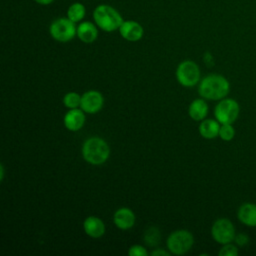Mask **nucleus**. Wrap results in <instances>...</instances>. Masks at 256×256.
I'll return each mask as SVG.
<instances>
[{
    "instance_id": "obj_4",
    "label": "nucleus",
    "mask_w": 256,
    "mask_h": 256,
    "mask_svg": "<svg viewBox=\"0 0 256 256\" xmlns=\"http://www.w3.org/2000/svg\"><path fill=\"white\" fill-rule=\"evenodd\" d=\"M240 106L233 98L219 100L214 109V116L220 124H233L239 116Z\"/></svg>"
},
{
    "instance_id": "obj_3",
    "label": "nucleus",
    "mask_w": 256,
    "mask_h": 256,
    "mask_svg": "<svg viewBox=\"0 0 256 256\" xmlns=\"http://www.w3.org/2000/svg\"><path fill=\"white\" fill-rule=\"evenodd\" d=\"M82 155L88 163L92 165H100L106 162L109 158L110 148L104 139L91 137L83 143Z\"/></svg>"
},
{
    "instance_id": "obj_27",
    "label": "nucleus",
    "mask_w": 256,
    "mask_h": 256,
    "mask_svg": "<svg viewBox=\"0 0 256 256\" xmlns=\"http://www.w3.org/2000/svg\"><path fill=\"white\" fill-rule=\"evenodd\" d=\"M0 179L1 180H3V177H4V167H3V165H1L0 166Z\"/></svg>"
},
{
    "instance_id": "obj_10",
    "label": "nucleus",
    "mask_w": 256,
    "mask_h": 256,
    "mask_svg": "<svg viewBox=\"0 0 256 256\" xmlns=\"http://www.w3.org/2000/svg\"><path fill=\"white\" fill-rule=\"evenodd\" d=\"M119 33L127 41L136 42L139 41L144 35V29L142 25L134 20L123 21L119 28Z\"/></svg>"
},
{
    "instance_id": "obj_2",
    "label": "nucleus",
    "mask_w": 256,
    "mask_h": 256,
    "mask_svg": "<svg viewBox=\"0 0 256 256\" xmlns=\"http://www.w3.org/2000/svg\"><path fill=\"white\" fill-rule=\"evenodd\" d=\"M92 16L97 27L105 32L119 30L124 21L120 12L108 4H99L96 6Z\"/></svg>"
},
{
    "instance_id": "obj_22",
    "label": "nucleus",
    "mask_w": 256,
    "mask_h": 256,
    "mask_svg": "<svg viewBox=\"0 0 256 256\" xmlns=\"http://www.w3.org/2000/svg\"><path fill=\"white\" fill-rule=\"evenodd\" d=\"M238 253V246L235 243L233 244L232 242L222 245L221 249L218 252L219 256H237Z\"/></svg>"
},
{
    "instance_id": "obj_15",
    "label": "nucleus",
    "mask_w": 256,
    "mask_h": 256,
    "mask_svg": "<svg viewBox=\"0 0 256 256\" xmlns=\"http://www.w3.org/2000/svg\"><path fill=\"white\" fill-rule=\"evenodd\" d=\"M83 228L85 233L92 238H100L105 233L103 221L96 216H89L84 220Z\"/></svg>"
},
{
    "instance_id": "obj_23",
    "label": "nucleus",
    "mask_w": 256,
    "mask_h": 256,
    "mask_svg": "<svg viewBox=\"0 0 256 256\" xmlns=\"http://www.w3.org/2000/svg\"><path fill=\"white\" fill-rule=\"evenodd\" d=\"M128 254L130 256H147V250L141 245H133L128 250Z\"/></svg>"
},
{
    "instance_id": "obj_11",
    "label": "nucleus",
    "mask_w": 256,
    "mask_h": 256,
    "mask_svg": "<svg viewBox=\"0 0 256 256\" xmlns=\"http://www.w3.org/2000/svg\"><path fill=\"white\" fill-rule=\"evenodd\" d=\"M237 218L247 227H256V204L246 202L240 205L237 210Z\"/></svg>"
},
{
    "instance_id": "obj_25",
    "label": "nucleus",
    "mask_w": 256,
    "mask_h": 256,
    "mask_svg": "<svg viewBox=\"0 0 256 256\" xmlns=\"http://www.w3.org/2000/svg\"><path fill=\"white\" fill-rule=\"evenodd\" d=\"M151 255H153V256H169L170 253L168 251H165L162 249H156L151 252Z\"/></svg>"
},
{
    "instance_id": "obj_24",
    "label": "nucleus",
    "mask_w": 256,
    "mask_h": 256,
    "mask_svg": "<svg viewBox=\"0 0 256 256\" xmlns=\"http://www.w3.org/2000/svg\"><path fill=\"white\" fill-rule=\"evenodd\" d=\"M249 236L247 234H244V233H236L235 235V238H234V243L237 245V246H245L249 243Z\"/></svg>"
},
{
    "instance_id": "obj_7",
    "label": "nucleus",
    "mask_w": 256,
    "mask_h": 256,
    "mask_svg": "<svg viewBox=\"0 0 256 256\" xmlns=\"http://www.w3.org/2000/svg\"><path fill=\"white\" fill-rule=\"evenodd\" d=\"M176 77L182 86H195L200 80L199 66L194 61L185 60L178 65L176 70Z\"/></svg>"
},
{
    "instance_id": "obj_9",
    "label": "nucleus",
    "mask_w": 256,
    "mask_h": 256,
    "mask_svg": "<svg viewBox=\"0 0 256 256\" xmlns=\"http://www.w3.org/2000/svg\"><path fill=\"white\" fill-rule=\"evenodd\" d=\"M104 99L100 92L96 90H90L85 92L81 96V109L89 114L97 113L103 107Z\"/></svg>"
},
{
    "instance_id": "obj_19",
    "label": "nucleus",
    "mask_w": 256,
    "mask_h": 256,
    "mask_svg": "<svg viewBox=\"0 0 256 256\" xmlns=\"http://www.w3.org/2000/svg\"><path fill=\"white\" fill-rule=\"evenodd\" d=\"M160 240V233L156 227H150L144 234V241L148 246H156Z\"/></svg>"
},
{
    "instance_id": "obj_5",
    "label": "nucleus",
    "mask_w": 256,
    "mask_h": 256,
    "mask_svg": "<svg viewBox=\"0 0 256 256\" xmlns=\"http://www.w3.org/2000/svg\"><path fill=\"white\" fill-rule=\"evenodd\" d=\"M49 33L58 42H68L77 36V27L68 17H60L50 24Z\"/></svg>"
},
{
    "instance_id": "obj_26",
    "label": "nucleus",
    "mask_w": 256,
    "mask_h": 256,
    "mask_svg": "<svg viewBox=\"0 0 256 256\" xmlns=\"http://www.w3.org/2000/svg\"><path fill=\"white\" fill-rule=\"evenodd\" d=\"M36 3L40 4V5H43V6H46V5H50L52 4L55 0H34Z\"/></svg>"
},
{
    "instance_id": "obj_13",
    "label": "nucleus",
    "mask_w": 256,
    "mask_h": 256,
    "mask_svg": "<svg viewBox=\"0 0 256 256\" xmlns=\"http://www.w3.org/2000/svg\"><path fill=\"white\" fill-rule=\"evenodd\" d=\"M77 37L83 43H93L98 37L97 25L90 21H81L77 26Z\"/></svg>"
},
{
    "instance_id": "obj_8",
    "label": "nucleus",
    "mask_w": 256,
    "mask_h": 256,
    "mask_svg": "<svg viewBox=\"0 0 256 256\" xmlns=\"http://www.w3.org/2000/svg\"><path fill=\"white\" fill-rule=\"evenodd\" d=\"M211 235L217 243L224 245L234 241L236 230L231 220L228 218H219L212 225Z\"/></svg>"
},
{
    "instance_id": "obj_16",
    "label": "nucleus",
    "mask_w": 256,
    "mask_h": 256,
    "mask_svg": "<svg viewBox=\"0 0 256 256\" xmlns=\"http://www.w3.org/2000/svg\"><path fill=\"white\" fill-rule=\"evenodd\" d=\"M188 113L189 116L195 121L204 120L208 114V105L206 101L201 98L195 99L190 103Z\"/></svg>"
},
{
    "instance_id": "obj_6",
    "label": "nucleus",
    "mask_w": 256,
    "mask_h": 256,
    "mask_svg": "<svg viewBox=\"0 0 256 256\" xmlns=\"http://www.w3.org/2000/svg\"><path fill=\"white\" fill-rule=\"evenodd\" d=\"M193 243L194 237L187 230H177L172 232L166 242L170 253L175 255H182L188 252Z\"/></svg>"
},
{
    "instance_id": "obj_18",
    "label": "nucleus",
    "mask_w": 256,
    "mask_h": 256,
    "mask_svg": "<svg viewBox=\"0 0 256 256\" xmlns=\"http://www.w3.org/2000/svg\"><path fill=\"white\" fill-rule=\"evenodd\" d=\"M86 15V8L80 2L72 3L67 9V17L74 23L81 22Z\"/></svg>"
},
{
    "instance_id": "obj_14",
    "label": "nucleus",
    "mask_w": 256,
    "mask_h": 256,
    "mask_svg": "<svg viewBox=\"0 0 256 256\" xmlns=\"http://www.w3.org/2000/svg\"><path fill=\"white\" fill-rule=\"evenodd\" d=\"M85 123V115L83 110L78 108L70 109L64 116V125L70 131L80 130Z\"/></svg>"
},
{
    "instance_id": "obj_17",
    "label": "nucleus",
    "mask_w": 256,
    "mask_h": 256,
    "mask_svg": "<svg viewBox=\"0 0 256 256\" xmlns=\"http://www.w3.org/2000/svg\"><path fill=\"white\" fill-rule=\"evenodd\" d=\"M220 123L214 119H204L199 125V133L205 139H214L219 135Z\"/></svg>"
},
{
    "instance_id": "obj_1",
    "label": "nucleus",
    "mask_w": 256,
    "mask_h": 256,
    "mask_svg": "<svg viewBox=\"0 0 256 256\" xmlns=\"http://www.w3.org/2000/svg\"><path fill=\"white\" fill-rule=\"evenodd\" d=\"M230 91V83L220 74H210L204 77L199 84L198 92L204 99L219 101L225 98Z\"/></svg>"
},
{
    "instance_id": "obj_21",
    "label": "nucleus",
    "mask_w": 256,
    "mask_h": 256,
    "mask_svg": "<svg viewBox=\"0 0 256 256\" xmlns=\"http://www.w3.org/2000/svg\"><path fill=\"white\" fill-rule=\"evenodd\" d=\"M218 136L224 141H231L235 136L233 124H221Z\"/></svg>"
},
{
    "instance_id": "obj_20",
    "label": "nucleus",
    "mask_w": 256,
    "mask_h": 256,
    "mask_svg": "<svg viewBox=\"0 0 256 256\" xmlns=\"http://www.w3.org/2000/svg\"><path fill=\"white\" fill-rule=\"evenodd\" d=\"M63 103L69 109L77 108L81 104V96L76 92H69L64 96Z\"/></svg>"
},
{
    "instance_id": "obj_12",
    "label": "nucleus",
    "mask_w": 256,
    "mask_h": 256,
    "mask_svg": "<svg viewBox=\"0 0 256 256\" xmlns=\"http://www.w3.org/2000/svg\"><path fill=\"white\" fill-rule=\"evenodd\" d=\"M114 224L122 230L130 229L135 224V215L133 211L127 207L119 208L113 216Z\"/></svg>"
}]
</instances>
